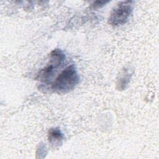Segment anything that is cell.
Listing matches in <instances>:
<instances>
[{
    "label": "cell",
    "instance_id": "1",
    "mask_svg": "<svg viewBox=\"0 0 159 159\" xmlns=\"http://www.w3.org/2000/svg\"><path fill=\"white\" fill-rule=\"evenodd\" d=\"M80 78L73 64L68 66L54 80L52 89L58 93H65L72 90L79 83Z\"/></svg>",
    "mask_w": 159,
    "mask_h": 159
},
{
    "label": "cell",
    "instance_id": "2",
    "mask_svg": "<svg viewBox=\"0 0 159 159\" xmlns=\"http://www.w3.org/2000/svg\"><path fill=\"white\" fill-rule=\"evenodd\" d=\"M65 55L60 49H54L50 53V60L47 65L39 71L37 79L43 83H47L53 76L55 70L63 65L65 60Z\"/></svg>",
    "mask_w": 159,
    "mask_h": 159
},
{
    "label": "cell",
    "instance_id": "3",
    "mask_svg": "<svg viewBox=\"0 0 159 159\" xmlns=\"http://www.w3.org/2000/svg\"><path fill=\"white\" fill-rule=\"evenodd\" d=\"M132 3L130 1L118 3L110 14L109 24L113 26H119L126 23L132 12Z\"/></svg>",
    "mask_w": 159,
    "mask_h": 159
},
{
    "label": "cell",
    "instance_id": "4",
    "mask_svg": "<svg viewBox=\"0 0 159 159\" xmlns=\"http://www.w3.org/2000/svg\"><path fill=\"white\" fill-rule=\"evenodd\" d=\"M63 135L58 128L50 129L48 134V141L51 144H56L61 142L63 139Z\"/></svg>",
    "mask_w": 159,
    "mask_h": 159
}]
</instances>
